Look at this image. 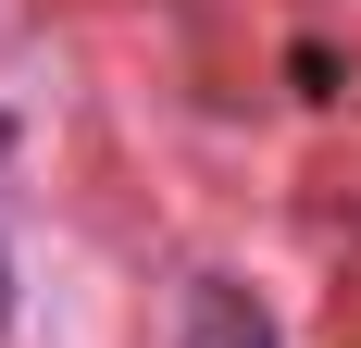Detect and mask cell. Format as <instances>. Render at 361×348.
I'll list each match as a JSON object with an SVG mask.
<instances>
[{
  "label": "cell",
  "instance_id": "cell-1",
  "mask_svg": "<svg viewBox=\"0 0 361 348\" xmlns=\"http://www.w3.org/2000/svg\"><path fill=\"white\" fill-rule=\"evenodd\" d=\"M187 348H274V336H262V311L237 299V286H200V311H187Z\"/></svg>",
  "mask_w": 361,
  "mask_h": 348
},
{
  "label": "cell",
  "instance_id": "cell-2",
  "mask_svg": "<svg viewBox=\"0 0 361 348\" xmlns=\"http://www.w3.org/2000/svg\"><path fill=\"white\" fill-rule=\"evenodd\" d=\"M0 336H13V261H0Z\"/></svg>",
  "mask_w": 361,
  "mask_h": 348
}]
</instances>
